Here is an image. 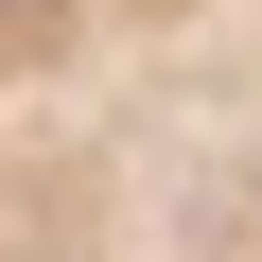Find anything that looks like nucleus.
Returning <instances> with one entry per match:
<instances>
[{"instance_id": "1", "label": "nucleus", "mask_w": 262, "mask_h": 262, "mask_svg": "<svg viewBox=\"0 0 262 262\" xmlns=\"http://www.w3.org/2000/svg\"><path fill=\"white\" fill-rule=\"evenodd\" d=\"M0 262H262V0H0Z\"/></svg>"}]
</instances>
